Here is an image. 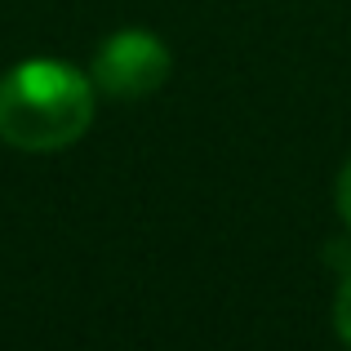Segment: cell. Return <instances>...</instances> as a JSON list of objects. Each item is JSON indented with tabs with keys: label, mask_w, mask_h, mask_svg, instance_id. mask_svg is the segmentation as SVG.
<instances>
[{
	"label": "cell",
	"mask_w": 351,
	"mask_h": 351,
	"mask_svg": "<svg viewBox=\"0 0 351 351\" xmlns=\"http://www.w3.org/2000/svg\"><path fill=\"white\" fill-rule=\"evenodd\" d=\"M338 214H343V223L351 227V160L343 165V173H338Z\"/></svg>",
	"instance_id": "4"
},
{
	"label": "cell",
	"mask_w": 351,
	"mask_h": 351,
	"mask_svg": "<svg viewBox=\"0 0 351 351\" xmlns=\"http://www.w3.org/2000/svg\"><path fill=\"white\" fill-rule=\"evenodd\" d=\"M334 325H338V338L351 347V271H347L343 289H338V298H334Z\"/></svg>",
	"instance_id": "3"
},
{
	"label": "cell",
	"mask_w": 351,
	"mask_h": 351,
	"mask_svg": "<svg viewBox=\"0 0 351 351\" xmlns=\"http://www.w3.org/2000/svg\"><path fill=\"white\" fill-rule=\"evenodd\" d=\"M169 49L152 32H116L94 58V85L116 98H147L169 80Z\"/></svg>",
	"instance_id": "2"
},
{
	"label": "cell",
	"mask_w": 351,
	"mask_h": 351,
	"mask_svg": "<svg viewBox=\"0 0 351 351\" xmlns=\"http://www.w3.org/2000/svg\"><path fill=\"white\" fill-rule=\"evenodd\" d=\"M94 85L58 58H27L0 76V143L18 152H58L85 138Z\"/></svg>",
	"instance_id": "1"
}]
</instances>
